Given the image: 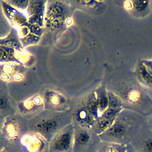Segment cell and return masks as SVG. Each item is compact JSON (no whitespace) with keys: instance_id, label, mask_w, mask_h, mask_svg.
<instances>
[{"instance_id":"6da1fadb","label":"cell","mask_w":152,"mask_h":152,"mask_svg":"<svg viewBox=\"0 0 152 152\" xmlns=\"http://www.w3.org/2000/svg\"><path fill=\"white\" fill-rule=\"evenodd\" d=\"M72 123L70 109L56 112L44 109L35 117L28 120L29 131L41 135L49 142L62 129Z\"/></svg>"},{"instance_id":"7a4b0ae2","label":"cell","mask_w":152,"mask_h":152,"mask_svg":"<svg viewBox=\"0 0 152 152\" xmlns=\"http://www.w3.org/2000/svg\"><path fill=\"white\" fill-rule=\"evenodd\" d=\"M0 147L9 143H20L29 132L28 120L16 113L0 122Z\"/></svg>"},{"instance_id":"3957f363","label":"cell","mask_w":152,"mask_h":152,"mask_svg":"<svg viewBox=\"0 0 152 152\" xmlns=\"http://www.w3.org/2000/svg\"><path fill=\"white\" fill-rule=\"evenodd\" d=\"M74 126L73 152H98L100 140L92 128Z\"/></svg>"},{"instance_id":"277c9868","label":"cell","mask_w":152,"mask_h":152,"mask_svg":"<svg viewBox=\"0 0 152 152\" xmlns=\"http://www.w3.org/2000/svg\"><path fill=\"white\" fill-rule=\"evenodd\" d=\"M74 126L70 124L58 132L49 142V152H73Z\"/></svg>"},{"instance_id":"5b68a950","label":"cell","mask_w":152,"mask_h":152,"mask_svg":"<svg viewBox=\"0 0 152 152\" xmlns=\"http://www.w3.org/2000/svg\"><path fill=\"white\" fill-rule=\"evenodd\" d=\"M23 152H49V142L35 132H29L20 141Z\"/></svg>"},{"instance_id":"8992f818","label":"cell","mask_w":152,"mask_h":152,"mask_svg":"<svg viewBox=\"0 0 152 152\" xmlns=\"http://www.w3.org/2000/svg\"><path fill=\"white\" fill-rule=\"evenodd\" d=\"M70 109L74 125L91 128L96 119L89 112L85 100H82L75 104L71 103Z\"/></svg>"},{"instance_id":"52a82bcc","label":"cell","mask_w":152,"mask_h":152,"mask_svg":"<svg viewBox=\"0 0 152 152\" xmlns=\"http://www.w3.org/2000/svg\"><path fill=\"white\" fill-rule=\"evenodd\" d=\"M17 113L29 120L44 110L43 100L39 97H34L17 104Z\"/></svg>"},{"instance_id":"ba28073f","label":"cell","mask_w":152,"mask_h":152,"mask_svg":"<svg viewBox=\"0 0 152 152\" xmlns=\"http://www.w3.org/2000/svg\"><path fill=\"white\" fill-rule=\"evenodd\" d=\"M42 100L45 110L63 112L70 109L71 102L60 94L46 93Z\"/></svg>"},{"instance_id":"9c48e42d","label":"cell","mask_w":152,"mask_h":152,"mask_svg":"<svg viewBox=\"0 0 152 152\" xmlns=\"http://www.w3.org/2000/svg\"><path fill=\"white\" fill-rule=\"evenodd\" d=\"M17 105L7 94L1 93L0 96V122L7 117L17 113Z\"/></svg>"},{"instance_id":"30bf717a","label":"cell","mask_w":152,"mask_h":152,"mask_svg":"<svg viewBox=\"0 0 152 152\" xmlns=\"http://www.w3.org/2000/svg\"><path fill=\"white\" fill-rule=\"evenodd\" d=\"M115 119L109 120L103 117H99L94 121L91 128L99 136L108 129L113 125Z\"/></svg>"},{"instance_id":"8fae6325","label":"cell","mask_w":152,"mask_h":152,"mask_svg":"<svg viewBox=\"0 0 152 152\" xmlns=\"http://www.w3.org/2000/svg\"><path fill=\"white\" fill-rule=\"evenodd\" d=\"M104 142L99 145L98 152H126L127 147L123 144L114 142Z\"/></svg>"},{"instance_id":"7c38bea8","label":"cell","mask_w":152,"mask_h":152,"mask_svg":"<svg viewBox=\"0 0 152 152\" xmlns=\"http://www.w3.org/2000/svg\"><path fill=\"white\" fill-rule=\"evenodd\" d=\"M85 101L86 106L91 114L95 119L98 118L99 115L96 97L92 95L88 97Z\"/></svg>"},{"instance_id":"4fadbf2b","label":"cell","mask_w":152,"mask_h":152,"mask_svg":"<svg viewBox=\"0 0 152 152\" xmlns=\"http://www.w3.org/2000/svg\"><path fill=\"white\" fill-rule=\"evenodd\" d=\"M96 99L98 106L99 113L100 116V115L108 108V98L107 96L105 94L100 93L98 95Z\"/></svg>"},{"instance_id":"5bb4252c","label":"cell","mask_w":152,"mask_h":152,"mask_svg":"<svg viewBox=\"0 0 152 152\" xmlns=\"http://www.w3.org/2000/svg\"><path fill=\"white\" fill-rule=\"evenodd\" d=\"M123 107L118 108H108L100 115L99 117H103L105 119H115L117 116L121 113Z\"/></svg>"},{"instance_id":"9a60e30c","label":"cell","mask_w":152,"mask_h":152,"mask_svg":"<svg viewBox=\"0 0 152 152\" xmlns=\"http://www.w3.org/2000/svg\"><path fill=\"white\" fill-rule=\"evenodd\" d=\"M0 148V152H23L20 143H9Z\"/></svg>"},{"instance_id":"2e32d148","label":"cell","mask_w":152,"mask_h":152,"mask_svg":"<svg viewBox=\"0 0 152 152\" xmlns=\"http://www.w3.org/2000/svg\"><path fill=\"white\" fill-rule=\"evenodd\" d=\"M3 44L10 47L18 48L21 47L20 42H19L18 39L17 38L15 34L12 33V35L10 34L7 38L3 40Z\"/></svg>"},{"instance_id":"e0dca14e","label":"cell","mask_w":152,"mask_h":152,"mask_svg":"<svg viewBox=\"0 0 152 152\" xmlns=\"http://www.w3.org/2000/svg\"><path fill=\"white\" fill-rule=\"evenodd\" d=\"M63 11L64 9L63 7L59 5H55L48 11V16L51 18H55L56 17L60 15L63 13Z\"/></svg>"},{"instance_id":"ac0fdd59","label":"cell","mask_w":152,"mask_h":152,"mask_svg":"<svg viewBox=\"0 0 152 152\" xmlns=\"http://www.w3.org/2000/svg\"><path fill=\"white\" fill-rule=\"evenodd\" d=\"M122 104L119 99L113 96H110L108 98V107L109 108H122Z\"/></svg>"},{"instance_id":"d6986e66","label":"cell","mask_w":152,"mask_h":152,"mask_svg":"<svg viewBox=\"0 0 152 152\" xmlns=\"http://www.w3.org/2000/svg\"><path fill=\"white\" fill-rule=\"evenodd\" d=\"M33 3L30 5L29 11L31 14H38L42 10V6L39 1H33Z\"/></svg>"},{"instance_id":"ffe728a7","label":"cell","mask_w":152,"mask_h":152,"mask_svg":"<svg viewBox=\"0 0 152 152\" xmlns=\"http://www.w3.org/2000/svg\"><path fill=\"white\" fill-rule=\"evenodd\" d=\"M142 149L144 152H152V139H147L143 142Z\"/></svg>"},{"instance_id":"44dd1931","label":"cell","mask_w":152,"mask_h":152,"mask_svg":"<svg viewBox=\"0 0 152 152\" xmlns=\"http://www.w3.org/2000/svg\"><path fill=\"white\" fill-rule=\"evenodd\" d=\"M29 1H10L11 3H12L13 5L17 7H19L21 8H26L28 5Z\"/></svg>"},{"instance_id":"7402d4cb","label":"cell","mask_w":152,"mask_h":152,"mask_svg":"<svg viewBox=\"0 0 152 152\" xmlns=\"http://www.w3.org/2000/svg\"><path fill=\"white\" fill-rule=\"evenodd\" d=\"M64 21V18L62 17L56 18L51 23V26L52 28H56L60 26Z\"/></svg>"},{"instance_id":"603a6c76","label":"cell","mask_w":152,"mask_h":152,"mask_svg":"<svg viewBox=\"0 0 152 152\" xmlns=\"http://www.w3.org/2000/svg\"><path fill=\"white\" fill-rule=\"evenodd\" d=\"M142 72V75L143 78L148 83H152V76L149 75L146 71L142 70L141 71Z\"/></svg>"},{"instance_id":"cb8c5ba5","label":"cell","mask_w":152,"mask_h":152,"mask_svg":"<svg viewBox=\"0 0 152 152\" xmlns=\"http://www.w3.org/2000/svg\"><path fill=\"white\" fill-rule=\"evenodd\" d=\"M7 53L4 50L1 49V61L7 60Z\"/></svg>"},{"instance_id":"d4e9b609","label":"cell","mask_w":152,"mask_h":152,"mask_svg":"<svg viewBox=\"0 0 152 152\" xmlns=\"http://www.w3.org/2000/svg\"><path fill=\"white\" fill-rule=\"evenodd\" d=\"M126 152H136L133 150V148H131L130 147H127V151Z\"/></svg>"}]
</instances>
